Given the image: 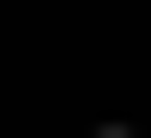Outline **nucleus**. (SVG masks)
I'll use <instances>...</instances> for the list:
<instances>
[{"label": "nucleus", "instance_id": "f257e3e1", "mask_svg": "<svg viewBox=\"0 0 151 138\" xmlns=\"http://www.w3.org/2000/svg\"><path fill=\"white\" fill-rule=\"evenodd\" d=\"M88 138H139V126H88Z\"/></svg>", "mask_w": 151, "mask_h": 138}]
</instances>
